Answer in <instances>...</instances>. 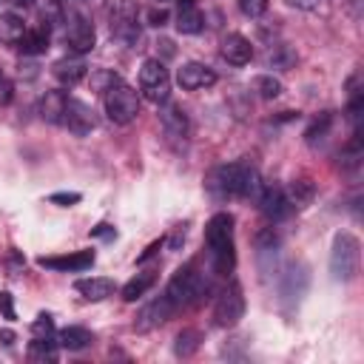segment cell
<instances>
[{
  "mask_svg": "<svg viewBox=\"0 0 364 364\" xmlns=\"http://www.w3.org/2000/svg\"><path fill=\"white\" fill-rule=\"evenodd\" d=\"M208 191L213 196H250V199H256L262 193V179H259L253 165L230 162V165H219L210 171Z\"/></svg>",
  "mask_w": 364,
  "mask_h": 364,
  "instance_id": "cell-1",
  "label": "cell"
},
{
  "mask_svg": "<svg viewBox=\"0 0 364 364\" xmlns=\"http://www.w3.org/2000/svg\"><path fill=\"white\" fill-rule=\"evenodd\" d=\"M205 245L210 256V267L216 276H228L233 270L236 253H233V216L230 213H213L205 225Z\"/></svg>",
  "mask_w": 364,
  "mask_h": 364,
  "instance_id": "cell-2",
  "label": "cell"
},
{
  "mask_svg": "<svg viewBox=\"0 0 364 364\" xmlns=\"http://www.w3.org/2000/svg\"><path fill=\"white\" fill-rule=\"evenodd\" d=\"M205 293H208V282H205V276H202L193 264L179 267V270L173 273V279L168 282V287H165V299L173 304V310L191 307V304L202 301Z\"/></svg>",
  "mask_w": 364,
  "mask_h": 364,
  "instance_id": "cell-3",
  "label": "cell"
},
{
  "mask_svg": "<svg viewBox=\"0 0 364 364\" xmlns=\"http://www.w3.org/2000/svg\"><path fill=\"white\" fill-rule=\"evenodd\" d=\"M358 262H361V242L353 233H338L333 239V250H330V273L336 282H350L358 273Z\"/></svg>",
  "mask_w": 364,
  "mask_h": 364,
  "instance_id": "cell-4",
  "label": "cell"
},
{
  "mask_svg": "<svg viewBox=\"0 0 364 364\" xmlns=\"http://www.w3.org/2000/svg\"><path fill=\"white\" fill-rule=\"evenodd\" d=\"M105 114L117 125L134 122L139 114V94L125 82H114L111 88H105Z\"/></svg>",
  "mask_w": 364,
  "mask_h": 364,
  "instance_id": "cell-5",
  "label": "cell"
},
{
  "mask_svg": "<svg viewBox=\"0 0 364 364\" xmlns=\"http://www.w3.org/2000/svg\"><path fill=\"white\" fill-rule=\"evenodd\" d=\"M139 88H142V97L148 102H154V105L168 102V97H171V74H168L165 63L145 60L142 68H139Z\"/></svg>",
  "mask_w": 364,
  "mask_h": 364,
  "instance_id": "cell-6",
  "label": "cell"
},
{
  "mask_svg": "<svg viewBox=\"0 0 364 364\" xmlns=\"http://www.w3.org/2000/svg\"><path fill=\"white\" fill-rule=\"evenodd\" d=\"M105 14L111 20V34L125 40V43H136L139 40V23H136V9L131 0H108Z\"/></svg>",
  "mask_w": 364,
  "mask_h": 364,
  "instance_id": "cell-7",
  "label": "cell"
},
{
  "mask_svg": "<svg viewBox=\"0 0 364 364\" xmlns=\"http://www.w3.org/2000/svg\"><path fill=\"white\" fill-rule=\"evenodd\" d=\"M245 316V296H242V287L239 284H228L216 304H213V318L219 327H233L239 318Z\"/></svg>",
  "mask_w": 364,
  "mask_h": 364,
  "instance_id": "cell-8",
  "label": "cell"
},
{
  "mask_svg": "<svg viewBox=\"0 0 364 364\" xmlns=\"http://www.w3.org/2000/svg\"><path fill=\"white\" fill-rule=\"evenodd\" d=\"M94 40H97L94 26H91L82 14H74V17L68 20V28H65V46H68L77 57H82V54H88V51L94 48Z\"/></svg>",
  "mask_w": 364,
  "mask_h": 364,
  "instance_id": "cell-9",
  "label": "cell"
},
{
  "mask_svg": "<svg viewBox=\"0 0 364 364\" xmlns=\"http://www.w3.org/2000/svg\"><path fill=\"white\" fill-rule=\"evenodd\" d=\"M71 134L77 136H85L91 128H94V111L82 102V100H74V97H65V108H63V119H60Z\"/></svg>",
  "mask_w": 364,
  "mask_h": 364,
  "instance_id": "cell-10",
  "label": "cell"
},
{
  "mask_svg": "<svg viewBox=\"0 0 364 364\" xmlns=\"http://www.w3.org/2000/svg\"><path fill=\"white\" fill-rule=\"evenodd\" d=\"M256 205H259V210H262L267 219H273V222L284 219V216L293 210V202L287 199V193H284L279 185H262V193L256 196Z\"/></svg>",
  "mask_w": 364,
  "mask_h": 364,
  "instance_id": "cell-11",
  "label": "cell"
},
{
  "mask_svg": "<svg viewBox=\"0 0 364 364\" xmlns=\"http://www.w3.org/2000/svg\"><path fill=\"white\" fill-rule=\"evenodd\" d=\"M171 316H173V304H171L165 296H159V299H154L151 304H145V307L136 313V318H134V330H136V333H148V330L165 324Z\"/></svg>",
  "mask_w": 364,
  "mask_h": 364,
  "instance_id": "cell-12",
  "label": "cell"
},
{
  "mask_svg": "<svg viewBox=\"0 0 364 364\" xmlns=\"http://www.w3.org/2000/svg\"><path fill=\"white\" fill-rule=\"evenodd\" d=\"M176 82L185 88V91H199V88H208L216 82V71L205 63H185L179 71H176Z\"/></svg>",
  "mask_w": 364,
  "mask_h": 364,
  "instance_id": "cell-13",
  "label": "cell"
},
{
  "mask_svg": "<svg viewBox=\"0 0 364 364\" xmlns=\"http://www.w3.org/2000/svg\"><path fill=\"white\" fill-rule=\"evenodd\" d=\"M94 259H97L94 250H77V253H68V256H40L37 264L40 267H48V270L68 273V270H85V267H91Z\"/></svg>",
  "mask_w": 364,
  "mask_h": 364,
  "instance_id": "cell-14",
  "label": "cell"
},
{
  "mask_svg": "<svg viewBox=\"0 0 364 364\" xmlns=\"http://www.w3.org/2000/svg\"><path fill=\"white\" fill-rule=\"evenodd\" d=\"M222 57L230 63V65H247L250 57H253V46L247 37L242 34H228L222 40Z\"/></svg>",
  "mask_w": 364,
  "mask_h": 364,
  "instance_id": "cell-15",
  "label": "cell"
},
{
  "mask_svg": "<svg viewBox=\"0 0 364 364\" xmlns=\"http://www.w3.org/2000/svg\"><path fill=\"white\" fill-rule=\"evenodd\" d=\"M51 71H54L60 85H77L80 80H85L88 65L82 63V57H65V60H57Z\"/></svg>",
  "mask_w": 364,
  "mask_h": 364,
  "instance_id": "cell-16",
  "label": "cell"
},
{
  "mask_svg": "<svg viewBox=\"0 0 364 364\" xmlns=\"http://www.w3.org/2000/svg\"><path fill=\"white\" fill-rule=\"evenodd\" d=\"M159 119H162V131H165L168 139L176 142V139H185L188 136V117H185V111L179 105L162 108L159 111Z\"/></svg>",
  "mask_w": 364,
  "mask_h": 364,
  "instance_id": "cell-17",
  "label": "cell"
},
{
  "mask_svg": "<svg viewBox=\"0 0 364 364\" xmlns=\"http://www.w3.org/2000/svg\"><path fill=\"white\" fill-rule=\"evenodd\" d=\"M74 287H77V293H82V299H88V301H102V299L114 296V290H117V284H114L111 279H80Z\"/></svg>",
  "mask_w": 364,
  "mask_h": 364,
  "instance_id": "cell-18",
  "label": "cell"
},
{
  "mask_svg": "<svg viewBox=\"0 0 364 364\" xmlns=\"http://www.w3.org/2000/svg\"><path fill=\"white\" fill-rule=\"evenodd\" d=\"M17 48L28 57H37L48 48V26H37V28H26V34L20 37Z\"/></svg>",
  "mask_w": 364,
  "mask_h": 364,
  "instance_id": "cell-19",
  "label": "cell"
},
{
  "mask_svg": "<svg viewBox=\"0 0 364 364\" xmlns=\"http://www.w3.org/2000/svg\"><path fill=\"white\" fill-rule=\"evenodd\" d=\"M176 28H179V34H199L205 28V14L193 3L182 6L179 14H176Z\"/></svg>",
  "mask_w": 364,
  "mask_h": 364,
  "instance_id": "cell-20",
  "label": "cell"
},
{
  "mask_svg": "<svg viewBox=\"0 0 364 364\" xmlns=\"http://www.w3.org/2000/svg\"><path fill=\"white\" fill-rule=\"evenodd\" d=\"M23 34H26L23 17H17V14H11V11H9V14H0V43L17 46Z\"/></svg>",
  "mask_w": 364,
  "mask_h": 364,
  "instance_id": "cell-21",
  "label": "cell"
},
{
  "mask_svg": "<svg viewBox=\"0 0 364 364\" xmlns=\"http://www.w3.org/2000/svg\"><path fill=\"white\" fill-rule=\"evenodd\" d=\"M154 282H156V273H154V270L136 273V276L122 287V299H125V301H136L139 296H145V293L154 287Z\"/></svg>",
  "mask_w": 364,
  "mask_h": 364,
  "instance_id": "cell-22",
  "label": "cell"
},
{
  "mask_svg": "<svg viewBox=\"0 0 364 364\" xmlns=\"http://www.w3.org/2000/svg\"><path fill=\"white\" fill-rule=\"evenodd\" d=\"M60 341V347H65V350H71V353H77V350H85L91 341H94V336L85 330V327H65V330H60V336H57Z\"/></svg>",
  "mask_w": 364,
  "mask_h": 364,
  "instance_id": "cell-23",
  "label": "cell"
},
{
  "mask_svg": "<svg viewBox=\"0 0 364 364\" xmlns=\"http://www.w3.org/2000/svg\"><path fill=\"white\" fill-rule=\"evenodd\" d=\"M63 108H65V94L63 91H48L40 102V114L46 122H60L63 119Z\"/></svg>",
  "mask_w": 364,
  "mask_h": 364,
  "instance_id": "cell-24",
  "label": "cell"
},
{
  "mask_svg": "<svg viewBox=\"0 0 364 364\" xmlns=\"http://www.w3.org/2000/svg\"><path fill=\"white\" fill-rule=\"evenodd\" d=\"M28 358L31 361H54L57 358V341H51V336H34L28 344Z\"/></svg>",
  "mask_w": 364,
  "mask_h": 364,
  "instance_id": "cell-25",
  "label": "cell"
},
{
  "mask_svg": "<svg viewBox=\"0 0 364 364\" xmlns=\"http://www.w3.org/2000/svg\"><path fill=\"white\" fill-rule=\"evenodd\" d=\"M330 125H333V114H330V111H321V114L310 122V128L304 131L307 145H316L318 139H324V136H327V131H330Z\"/></svg>",
  "mask_w": 364,
  "mask_h": 364,
  "instance_id": "cell-26",
  "label": "cell"
},
{
  "mask_svg": "<svg viewBox=\"0 0 364 364\" xmlns=\"http://www.w3.org/2000/svg\"><path fill=\"white\" fill-rule=\"evenodd\" d=\"M313 193H316V188H313V182L310 179H296L293 185H290V202L293 205H307L310 199H313Z\"/></svg>",
  "mask_w": 364,
  "mask_h": 364,
  "instance_id": "cell-27",
  "label": "cell"
},
{
  "mask_svg": "<svg viewBox=\"0 0 364 364\" xmlns=\"http://www.w3.org/2000/svg\"><path fill=\"white\" fill-rule=\"evenodd\" d=\"M253 88H256L259 97H264V100H276V97L282 94V82H279L276 77H256V80H253Z\"/></svg>",
  "mask_w": 364,
  "mask_h": 364,
  "instance_id": "cell-28",
  "label": "cell"
},
{
  "mask_svg": "<svg viewBox=\"0 0 364 364\" xmlns=\"http://www.w3.org/2000/svg\"><path fill=\"white\" fill-rule=\"evenodd\" d=\"M199 333L196 330H182L179 336H176V355H191L196 347H199Z\"/></svg>",
  "mask_w": 364,
  "mask_h": 364,
  "instance_id": "cell-29",
  "label": "cell"
},
{
  "mask_svg": "<svg viewBox=\"0 0 364 364\" xmlns=\"http://www.w3.org/2000/svg\"><path fill=\"white\" fill-rule=\"evenodd\" d=\"M267 3L270 0H239V11L247 17H262L267 11Z\"/></svg>",
  "mask_w": 364,
  "mask_h": 364,
  "instance_id": "cell-30",
  "label": "cell"
},
{
  "mask_svg": "<svg viewBox=\"0 0 364 364\" xmlns=\"http://www.w3.org/2000/svg\"><path fill=\"white\" fill-rule=\"evenodd\" d=\"M31 330H34V336H51V330H54V324H51V316H37V321L31 324Z\"/></svg>",
  "mask_w": 364,
  "mask_h": 364,
  "instance_id": "cell-31",
  "label": "cell"
},
{
  "mask_svg": "<svg viewBox=\"0 0 364 364\" xmlns=\"http://www.w3.org/2000/svg\"><path fill=\"white\" fill-rule=\"evenodd\" d=\"M11 97H14V85H11L9 80H3V77H0V105H9V102H11Z\"/></svg>",
  "mask_w": 364,
  "mask_h": 364,
  "instance_id": "cell-32",
  "label": "cell"
},
{
  "mask_svg": "<svg viewBox=\"0 0 364 364\" xmlns=\"http://www.w3.org/2000/svg\"><path fill=\"white\" fill-rule=\"evenodd\" d=\"M51 202H57V205H63V208H68V205H74V202H80V193H51Z\"/></svg>",
  "mask_w": 364,
  "mask_h": 364,
  "instance_id": "cell-33",
  "label": "cell"
},
{
  "mask_svg": "<svg viewBox=\"0 0 364 364\" xmlns=\"http://www.w3.org/2000/svg\"><path fill=\"white\" fill-rule=\"evenodd\" d=\"M0 307H3L6 318H14V307H11V296L9 293H0Z\"/></svg>",
  "mask_w": 364,
  "mask_h": 364,
  "instance_id": "cell-34",
  "label": "cell"
},
{
  "mask_svg": "<svg viewBox=\"0 0 364 364\" xmlns=\"http://www.w3.org/2000/svg\"><path fill=\"white\" fill-rule=\"evenodd\" d=\"M318 3H321V0H290V6H296V9H304V11H313V9H318Z\"/></svg>",
  "mask_w": 364,
  "mask_h": 364,
  "instance_id": "cell-35",
  "label": "cell"
},
{
  "mask_svg": "<svg viewBox=\"0 0 364 364\" xmlns=\"http://www.w3.org/2000/svg\"><path fill=\"white\" fill-rule=\"evenodd\" d=\"M148 20H151V26H165V20H168V14H165L162 9H159V11L154 9V11L148 14Z\"/></svg>",
  "mask_w": 364,
  "mask_h": 364,
  "instance_id": "cell-36",
  "label": "cell"
},
{
  "mask_svg": "<svg viewBox=\"0 0 364 364\" xmlns=\"http://www.w3.org/2000/svg\"><path fill=\"white\" fill-rule=\"evenodd\" d=\"M6 3H11L14 9H31L37 0H6Z\"/></svg>",
  "mask_w": 364,
  "mask_h": 364,
  "instance_id": "cell-37",
  "label": "cell"
},
{
  "mask_svg": "<svg viewBox=\"0 0 364 364\" xmlns=\"http://www.w3.org/2000/svg\"><path fill=\"white\" fill-rule=\"evenodd\" d=\"M94 233H97V236H114V230H111L108 225H100V228H97Z\"/></svg>",
  "mask_w": 364,
  "mask_h": 364,
  "instance_id": "cell-38",
  "label": "cell"
},
{
  "mask_svg": "<svg viewBox=\"0 0 364 364\" xmlns=\"http://www.w3.org/2000/svg\"><path fill=\"white\" fill-rule=\"evenodd\" d=\"M0 338H3V344H11V341H14V333H11V330H3Z\"/></svg>",
  "mask_w": 364,
  "mask_h": 364,
  "instance_id": "cell-39",
  "label": "cell"
},
{
  "mask_svg": "<svg viewBox=\"0 0 364 364\" xmlns=\"http://www.w3.org/2000/svg\"><path fill=\"white\" fill-rule=\"evenodd\" d=\"M191 3H193V0H182V6H191Z\"/></svg>",
  "mask_w": 364,
  "mask_h": 364,
  "instance_id": "cell-40",
  "label": "cell"
},
{
  "mask_svg": "<svg viewBox=\"0 0 364 364\" xmlns=\"http://www.w3.org/2000/svg\"><path fill=\"white\" fill-rule=\"evenodd\" d=\"M154 3H171V0H154Z\"/></svg>",
  "mask_w": 364,
  "mask_h": 364,
  "instance_id": "cell-41",
  "label": "cell"
},
{
  "mask_svg": "<svg viewBox=\"0 0 364 364\" xmlns=\"http://www.w3.org/2000/svg\"><path fill=\"white\" fill-rule=\"evenodd\" d=\"M0 3H6V0H0Z\"/></svg>",
  "mask_w": 364,
  "mask_h": 364,
  "instance_id": "cell-42",
  "label": "cell"
}]
</instances>
